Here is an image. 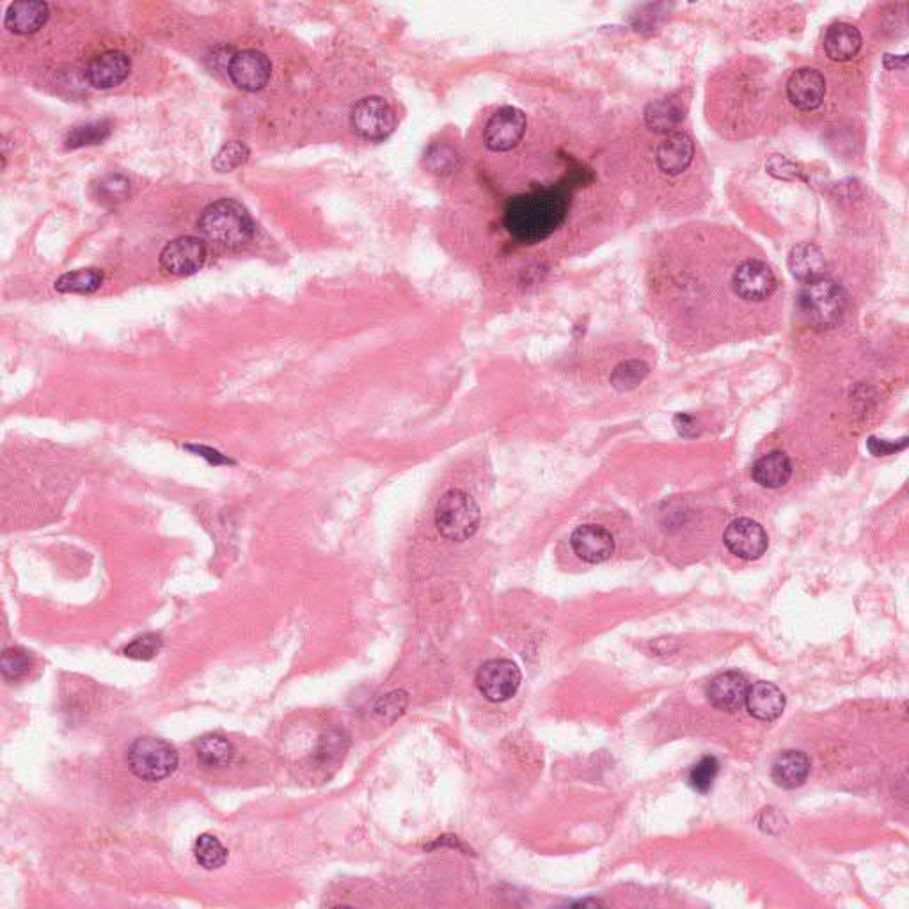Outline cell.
<instances>
[{
  "mask_svg": "<svg viewBox=\"0 0 909 909\" xmlns=\"http://www.w3.org/2000/svg\"><path fill=\"white\" fill-rule=\"evenodd\" d=\"M570 196L565 189L533 190L506 203V231L521 244H537L551 237L569 214Z\"/></svg>",
  "mask_w": 909,
  "mask_h": 909,
  "instance_id": "1",
  "label": "cell"
},
{
  "mask_svg": "<svg viewBox=\"0 0 909 909\" xmlns=\"http://www.w3.org/2000/svg\"><path fill=\"white\" fill-rule=\"evenodd\" d=\"M201 235L215 247L237 251L253 242L256 226L246 208L235 199L210 203L199 215Z\"/></svg>",
  "mask_w": 909,
  "mask_h": 909,
  "instance_id": "2",
  "label": "cell"
},
{
  "mask_svg": "<svg viewBox=\"0 0 909 909\" xmlns=\"http://www.w3.org/2000/svg\"><path fill=\"white\" fill-rule=\"evenodd\" d=\"M799 309L812 329L828 331L840 324L846 311V295L842 288L828 277H819L805 283L799 292Z\"/></svg>",
  "mask_w": 909,
  "mask_h": 909,
  "instance_id": "3",
  "label": "cell"
},
{
  "mask_svg": "<svg viewBox=\"0 0 909 909\" xmlns=\"http://www.w3.org/2000/svg\"><path fill=\"white\" fill-rule=\"evenodd\" d=\"M480 519V506L471 494L460 489L446 492L435 508V526L451 542H464L473 537L480 526Z\"/></svg>",
  "mask_w": 909,
  "mask_h": 909,
  "instance_id": "4",
  "label": "cell"
},
{
  "mask_svg": "<svg viewBox=\"0 0 909 909\" xmlns=\"http://www.w3.org/2000/svg\"><path fill=\"white\" fill-rule=\"evenodd\" d=\"M180 762L174 746L157 737H141L128 750V767L143 782H162Z\"/></svg>",
  "mask_w": 909,
  "mask_h": 909,
  "instance_id": "5",
  "label": "cell"
},
{
  "mask_svg": "<svg viewBox=\"0 0 909 909\" xmlns=\"http://www.w3.org/2000/svg\"><path fill=\"white\" fill-rule=\"evenodd\" d=\"M350 123L361 139L379 143L395 132L396 114L384 98L368 96L352 109Z\"/></svg>",
  "mask_w": 909,
  "mask_h": 909,
  "instance_id": "6",
  "label": "cell"
},
{
  "mask_svg": "<svg viewBox=\"0 0 909 909\" xmlns=\"http://www.w3.org/2000/svg\"><path fill=\"white\" fill-rule=\"evenodd\" d=\"M521 670L510 659H491L480 666L476 673V686L482 695L501 704L510 700L521 688Z\"/></svg>",
  "mask_w": 909,
  "mask_h": 909,
  "instance_id": "7",
  "label": "cell"
},
{
  "mask_svg": "<svg viewBox=\"0 0 909 909\" xmlns=\"http://www.w3.org/2000/svg\"><path fill=\"white\" fill-rule=\"evenodd\" d=\"M528 119L517 107H501L492 114L483 128L485 146L496 153L514 150L526 134Z\"/></svg>",
  "mask_w": 909,
  "mask_h": 909,
  "instance_id": "8",
  "label": "cell"
},
{
  "mask_svg": "<svg viewBox=\"0 0 909 909\" xmlns=\"http://www.w3.org/2000/svg\"><path fill=\"white\" fill-rule=\"evenodd\" d=\"M205 240L198 237H178L171 240L160 253V269L171 276H192L205 265Z\"/></svg>",
  "mask_w": 909,
  "mask_h": 909,
  "instance_id": "9",
  "label": "cell"
},
{
  "mask_svg": "<svg viewBox=\"0 0 909 909\" xmlns=\"http://www.w3.org/2000/svg\"><path fill=\"white\" fill-rule=\"evenodd\" d=\"M732 288L743 301L762 302L776 292L778 279L764 261L746 260L734 272Z\"/></svg>",
  "mask_w": 909,
  "mask_h": 909,
  "instance_id": "10",
  "label": "cell"
},
{
  "mask_svg": "<svg viewBox=\"0 0 909 909\" xmlns=\"http://www.w3.org/2000/svg\"><path fill=\"white\" fill-rule=\"evenodd\" d=\"M228 75L242 91H260L269 84L272 64L258 50H242L231 57Z\"/></svg>",
  "mask_w": 909,
  "mask_h": 909,
  "instance_id": "11",
  "label": "cell"
},
{
  "mask_svg": "<svg viewBox=\"0 0 909 909\" xmlns=\"http://www.w3.org/2000/svg\"><path fill=\"white\" fill-rule=\"evenodd\" d=\"M723 540L728 551L736 554L741 560H759L769 546L766 531L759 522L751 519H736L730 522L723 533Z\"/></svg>",
  "mask_w": 909,
  "mask_h": 909,
  "instance_id": "12",
  "label": "cell"
},
{
  "mask_svg": "<svg viewBox=\"0 0 909 909\" xmlns=\"http://www.w3.org/2000/svg\"><path fill=\"white\" fill-rule=\"evenodd\" d=\"M826 96V79L815 68H799L787 82L789 102L803 112L819 109Z\"/></svg>",
  "mask_w": 909,
  "mask_h": 909,
  "instance_id": "13",
  "label": "cell"
},
{
  "mask_svg": "<svg viewBox=\"0 0 909 909\" xmlns=\"http://www.w3.org/2000/svg\"><path fill=\"white\" fill-rule=\"evenodd\" d=\"M570 546L583 562L602 563L615 553V538L597 524H583L570 537Z\"/></svg>",
  "mask_w": 909,
  "mask_h": 909,
  "instance_id": "14",
  "label": "cell"
},
{
  "mask_svg": "<svg viewBox=\"0 0 909 909\" xmlns=\"http://www.w3.org/2000/svg\"><path fill=\"white\" fill-rule=\"evenodd\" d=\"M132 70V61L125 52L111 50L96 56L87 64L86 79L96 89H112L123 84Z\"/></svg>",
  "mask_w": 909,
  "mask_h": 909,
  "instance_id": "15",
  "label": "cell"
},
{
  "mask_svg": "<svg viewBox=\"0 0 909 909\" xmlns=\"http://www.w3.org/2000/svg\"><path fill=\"white\" fill-rule=\"evenodd\" d=\"M695 157V143L684 132H673L664 137L656 151V162L659 169L668 176H679L684 173Z\"/></svg>",
  "mask_w": 909,
  "mask_h": 909,
  "instance_id": "16",
  "label": "cell"
},
{
  "mask_svg": "<svg viewBox=\"0 0 909 909\" xmlns=\"http://www.w3.org/2000/svg\"><path fill=\"white\" fill-rule=\"evenodd\" d=\"M748 680L743 673L725 672L712 680L707 689V698L712 707L725 712H736L741 709L748 693Z\"/></svg>",
  "mask_w": 909,
  "mask_h": 909,
  "instance_id": "17",
  "label": "cell"
},
{
  "mask_svg": "<svg viewBox=\"0 0 909 909\" xmlns=\"http://www.w3.org/2000/svg\"><path fill=\"white\" fill-rule=\"evenodd\" d=\"M785 695L782 689L771 682H755L748 688L744 705L753 718L760 721H775L785 711Z\"/></svg>",
  "mask_w": 909,
  "mask_h": 909,
  "instance_id": "18",
  "label": "cell"
},
{
  "mask_svg": "<svg viewBox=\"0 0 909 909\" xmlns=\"http://www.w3.org/2000/svg\"><path fill=\"white\" fill-rule=\"evenodd\" d=\"M686 103L679 96H666L647 105L645 123L656 134H673L686 119Z\"/></svg>",
  "mask_w": 909,
  "mask_h": 909,
  "instance_id": "19",
  "label": "cell"
},
{
  "mask_svg": "<svg viewBox=\"0 0 909 909\" xmlns=\"http://www.w3.org/2000/svg\"><path fill=\"white\" fill-rule=\"evenodd\" d=\"M863 38L854 25L838 22L826 29L824 52L835 63H847L860 54Z\"/></svg>",
  "mask_w": 909,
  "mask_h": 909,
  "instance_id": "20",
  "label": "cell"
},
{
  "mask_svg": "<svg viewBox=\"0 0 909 909\" xmlns=\"http://www.w3.org/2000/svg\"><path fill=\"white\" fill-rule=\"evenodd\" d=\"M48 16H50V11H48V4H45V2H40V0H20V2H15V4L9 6L4 25L13 34L27 36V34H34V32L40 31L41 27L47 24Z\"/></svg>",
  "mask_w": 909,
  "mask_h": 909,
  "instance_id": "21",
  "label": "cell"
},
{
  "mask_svg": "<svg viewBox=\"0 0 909 909\" xmlns=\"http://www.w3.org/2000/svg\"><path fill=\"white\" fill-rule=\"evenodd\" d=\"M810 775V759L803 751H782L771 767V776L778 787L792 791L807 782Z\"/></svg>",
  "mask_w": 909,
  "mask_h": 909,
  "instance_id": "22",
  "label": "cell"
},
{
  "mask_svg": "<svg viewBox=\"0 0 909 909\" xmlns=\"http://www.w3.org/2000/svg\"><path fill=\"white\" fill-rule=\"evenodd\" d=\"M751 476L764 489H780L791 480V459L783 451H771L753 464Z\"/></svg>",
  "mask_w": 909,
  "mask_h": 909,
  "instance_id": "23",
  "label": "cell"
},
{
  "mask_svg": "<svg viewBox=\"0 0 909 909\" xmlns=\"http://www.w3.org/2000/svg\"><path fill=\"white\" fill-rule=\"evenodd\" d=\"M787 267H789L792 276L796 277V279L803 281V283H810L814 279L824 277L826 260H824V253L821 251V247L805 242V244H798V246L792 247L789 258H787Z\"/></svg>",
  "mask_w": 909,
  "mask_h": 909,
  "instance_id": "24",
  "label": "cell"
},
{
  "mask_svg": "<svg viewBox=\"0 0 909 909\" xmlns=\"http://www.w3.org/2000/svg\"><path fill=\"white\" fill-rule=\"evenodd\" d=\"M196 755H198L199 764L208 767V769H222L231 764L235 757V750L226 737L219 734H208L203 736L196 743Z\"/></svg>",
  "mask_w": 909,
  "mask_h": 909,
  "instance_id": "25",
  "label": "cell"
},
{
  "mask_svg": "<svg viewBox=\"0 0 909 909\" xmlns=\"http://www.w3.org/2000/svg\"><path fill=\"white\" fill-rule=\"evenodd\" d=\"M105 274L100 269H79L66 272L56 281V290L59 293H79L89 295L102 288Z\"/></svg>",
  "mask_w": 909,
  "mask_h": 909,
  "instance_id": "26",
  "label": "cell"
},
{
  "mask_svg": "<svg viewBox=\"0 0 909 909\" xmlns=\"http://www.w3.org/2000/svg\"><path fill=\"white\" fill-rule=\"evenodd\" d=\"M649 373V364L645 363V361L629 359V361L618 364L617 368L611 373L609 382L617 391L625 393V391L638 388L641 382L649 377Z\"/></svg>",
  "mask_w": 909,
  "mask_h": 909,
  "instance_id": "27",
  "label": "cell"
},
{
  "mask_svg": "<svg viewBox=\"0 0 909 909\" xmlns=\"http://www.w3.org/2000/svg\"><path fill=\"white\" fill-rule=\"evenodd\" d=\"M194 856L203 869L217 870L228 862V849L222 846L219 838L205 833V835H199L194 844Z\"/></svg>",
  "mask_w": 909,
  "mask_h": 909,
  "instance_id": "28",
  "label": "cell"
},
{
  "mask_svg": "<svg viewBox=\"0 0 909 909\" xmlns=\"http://www.w3.org/2000/svg\"><path fill=\"white\" fill-rule=\"evenodd\" d=\"M111 130V121H95V123L80 125V127L73 128L72 132H68L66 139H64V144H66L68 150H77V148H82V146L100 144L111 135Z\"/></svg>",
  "mask_w": 909,
  "mask_h": 909,
  "instance_id": "29",
  "label": "cell"
},
{
  "mask_svg": "<svg viewBox=\"0 0 909 909\" xmlns=\"http://www.w3.org/2000/svg\"><path fill=\"white\" fill-rule=\"evenodd\" d=\"M32 657L24 649L4 650L0 659V670L6 680H22L29 675Z\"/></svg>",
  "mask_w": 909,
  "mask_h": 909,
  "instance_id": "30",
  "label": "cell"
},
{
  "mask_svg": "<svg viewBox=\"0 0 909 909\" xmlns=\"http://www.w3.org/2000/svg\"><path fill=\"white\" fill-rule=\"evenodd\" d=\"M247 159H249V148L246 144L231 141V143L224 144L219 153L215 155L212 166L219 173H230L233 169L246 164Z\"/></svg>",
  "mask_w": 909,
  "mask_h": 909,
  "instance_id": "31",
  "label": "cell"
},
{
  "mask_svg": "<svg viewBox=\"0 0 909 909\" xmlns=\"http://www.w3.org/2000/svg\"><path fill=\"white\" fill-rule=\"evenodd\" d=\"M460 157L448 144H435L427 153V166L432 173L450 174L457 171Z\"/></svg>",
  "mask_w": 909,
  "mask_h": 909,
  "instance_id": "32",
  "label": "cell"
},
{
  "mask_svg": "<svg viewBox=\"0 0 909 909\" xmlns=\"http://www.w3.org/2000/svg\"><path fill=\"white\" fill-rule=\"evenodd\" d=\"M162 647H164V640L160 634L146 633L135 638L132 643H128L123 654L128 659H135V661H150L153 657L159 656Z\"/></svg>",
  "mask_w": 909,
  "mask_h": 909,
  "instance_id": "33",
  "label": "cell"
},
{
  "mask_svg": "<svg viewBox=\"0 0 909 909\" xmlns=\"http://www.w3.org/2000/svg\"><path fill=\"white\" fill-rule=\"evenodd\" d=\"M720 773V762L714 757H704L689 773V785L698 792H707Z\"/></svg>",
  "mask_w": 909,
  "mask_h": 909,
  "instance_id": "34",
  "label": "cell"
},
{
  "mask_svg": "<svg viewBox=\"0 0 909 909\" xmlns=\"http://www.w3.org/2000/svg\"><path fill=\"white\" fill-rule=\"evenodd\" d=\"M766 171L783 182H794V180L803 178L798 164H794L791 159H787L783 155H771L766 162Z\"/></svg>",
  "mask_w": 909,
  "mask_h": 909,
  "instance_id": "35",
  "label": "cell"
},
{
  "mask_svg": "<svg viewBox=\"0 0 909 909\" xmlns=\"http://www.w3.org/2000/svg\"><path fill=\"white\" fill-rule=\"evenodd\" d=\"M128 190H130V182L127 178L109 176L98 185V198L102 201H109V203L123 201L128 196Z\"/></svg>",
  "mask_w": 909,
  "mask_h": 909,
  "instance_id": "36",
  "label": "cell"
},
{
  "mask_svg": "<svg viewBox=\"0 0 909 909\" xmlns=\"http://www.w3.org/2000/svg\"><path fill=\"white\" fill-rule=\"evenodd\" d=\"M908 446V437H902L901 441H885V439H876V437H870L867 441V448H869L870 453L874 457H888V455H895L899 451L904 450Z\"/></svg>",
  "mask_w": 909,
  "mask_h": 909,
  "instance_id": "37",
  "label": "cell"
},
{
  "mask_svg": "<svg viewBox=\"0 0 909 909\" xmlns=\"http://www.w3.org/2000/svg\"><path fill=\"white\" fill-rule=\"evenodd\" d=\"M673 425L682 437H695L700 432L698 421L689 414H677L673 419Z\"/></svg>",
  "mask_w": 909,
  "mask_h": 909,
  "instance_id": "38",
  "label": "cell"
},
{
  "mask_svg": "<svg viewBox=\"0 0 909 909\" xmlns=\"http://www.w3.org/2000/svg\"><path fill=\"white\" fill-rule=\"evenodd\" d=\"M187 450L194 451L198 453L199 457L208 460L210 464L214 466H221V464H231V460L228 457H224L222 453H219L217 450H212L208 446H187Z\"/></svg>",
  "mask_w": 909,
  "mask_h": 909,
  "instance_id": "39",
  "label": "cell"
},
{
  "mask_svg": "<svg viewBox=\"0 0 909 909\" xmlns=\"http://www.w3.org/2000/svg\"><path fill=\"white\" fill-rule=\"evenodd\" d=\"M883 63H885L886 70H906L908 56H890V54H886Z\"/></svg>",
  "mask_w": 909,
  "mask_h": 909,
  "instance_id": "40",
  "label": "cell"
}]
</instances>
